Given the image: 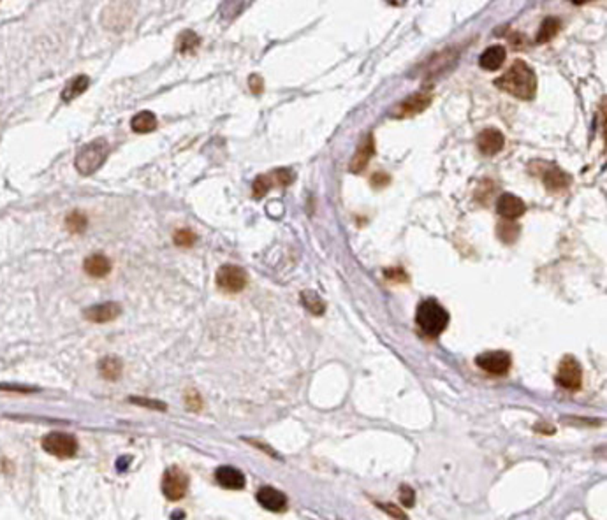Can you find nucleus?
Instances as JSON below:
<instances>
[{
  "label": "nucleus",
  "mask_w": 607,
  "mask_h": 520,
  "mask_svg": "<svg viewBox=\"0 0 607 520\" xmlns=\"http://www.w3.org/2000/svg\"><path fill=\"white\" fill-rule=\"evenodd\" d=\"M498 90L506 92L519 101H532L537 94V76L532 67L523 60H516L509 67V71L504 72L493 83Z\"/></svg>",
  "instance_id": "nucleus-1"
},
{
  "label": "nucleus",
  "mask_w": 607,
  "mask_h": 520,
  "mask_svg": "<svg viewBox=\"0 0 607 520\" xmlns=\"http://www.w3.org/2000/svg\"><path fill=\"white\" fill-rule=\"evenodd\" d=\"M415 324L426 337H439L449 325L447 309L435 299H426L417 306L415 311Z\"/></svg>",
  "instance_id": "nucleus-2"
},
{
  "label": "nucleus",
  "mask_w": 607,
  "mask_h": 520,
  "mask_svg": "<svg viewBox=\"0 0 607 520\" xmlns=\"http://www.w3.org/2000/svg\"><path fill=\"white\" fill-rule=\"evenodd\" d=\"M108 155H110L108 143L104 139H95V141L88 143V145H85L79 149L78 155H76L74 165L79 174L90 176L104 165V162L108 160Z\"/></svg>",
  "instance_id": "nucleus-3"
},
{
  "label": "nucleus",
  "mask_w": 607,
  "mask_h": 520,
  "mask_svg": "<svg viewBox=\"0 0 607 520\" xmlns=\"http://www.w3.org/2000/svg\"><path fill=\"white\" fill-rule=\"evenodd\" d=\"M43 448L48 454L59 459H71L78 452V441L72 435L67 433H50L43 438Z\"/></svg>",
  "instance_id": "nucleus-4"
},
{
  "label": "nucleus",
  "mask_w": 607,
  "mask_h": 520,
  "mask_svg": "<svg viewBox=\"0 0 607 520\" xmlns=\"http://www.w3.org/2000/svg\"><path fill=\"white\" fill-rule=\"evenodd\" d=\"M248 276L245 269L235 264H226L217 271V287L228 293H238L247 287Z\"/></svg>",
  "instance_id": "nucleus-5"
},
{
  "label": "nucleus",
  "mask_w": 607,
  "mask_h": 520,
  "mask_svg": "<svg viewBox=\"0 0 607 520\" xmlns=\"http://www.w3.org/2000/svg\"><path fill=\"white\" fill-rule=\"evenodd\" d=\"M188 490V477L183 470L172 466L162 477V492L169 501H180Z\"/></svg>",
  "instance_id": "nucleus-6"
},
{
  "label": "nucleus",
  "mask_w": 607,
  "mask_h": 520,
  "mask_svg": "<svg viewBox=\"0 0 607 520\" xmlns=\"http://www.w3.org/2000/svg\"><path fill=\"white\" fill-rule=\"evenodd\" d=\"M581 379H583L581 364L572 355H565L560 362V368H558L557 384L565 391L574 392L581 388Z\"/></svg>",
  "instance_id": "nucleus-7"
},
{
  "label": "nucleus",
  "mask_w": 607,
  "mask_h": 520,
  "mask_svg": "<svg viewBox=\"0 0 607 520\" xmlns=\"http://www.w3.org/2000/svg\"><path fill=\"white\" fill-rule=\"evenodd\" d=\"M475 364L481 369H484L486 373H490V375L504 376L509 373L510 366H513V359L504 350H495V352H484L475 357Z\"/></svg>",
  "instance_id": "nucleus-8"
},
{
  "label": "nucleus",
  "mask_w": 607,
  "mask_h": 520,
  "mask_svg": "<svg viewBox=\"0 0 607 520\" xmlns=\"http://www.w3.org/2000/svg\"><path fill=\"white\" fill-rule=\"evenodd\" d=\"M431 94L426 92H415V94L408 95L404 101L391 111L392 118H398V120H404V118H412L415 114L423 113L430 107L431 104Z\"/></svg>",
  "instance_id": "nucleus-9"
},
{
  "label": "nucleus",
  "mask_w": 607,
  "mask_h": 520,
  "mask_svg": "<svg viewBox=\"0 0 607 520\" xmlns=\"http://www.w3.org/2000/svg\"><path fill=\"white\" fill-rule=\"evenodd\" d=\"M506 146V137L498 129H484L477 136V148L486 157H495Z\"/></svg>",
  "instance_id": "nucleus-10"
},
{
  "label": "nucleus",
  "mask_w": 607,
  "mask_h": 520,
  "mask_svg": "<svg viewBox=\"0 0 607 520\" xmlns=\"http://www.w3.org/2000/svg\"><path fill=\"white\" fill-rule=\"evenodd\" d=\"M121 306L118 302H101V304L90 306L83 311V317L88 322H94V324H108V322L115 320V318L120 317Z\"/></svg>",
  "instance_id": "nucleus-11"
},
{
  "label": "nucleus",
  "mask_w": 607,
  "mask_h": 520,
  "mask_svg": "<svg viewBox=\"0 0 607 520\" xmlns=\"http://www.w3.org/2000/svg\"><path fill=\"white\" fill-rule=\"evenodd\" d=\"M373 155H375V139H373L372 134H368V136H364L363 139H361L359 146H357L356 153H354L352 160H350L349 171L357 174V172H361L363 169H366V165L370 164Z\"/></svg>",
  "instance_id": "nucleus-12"
},
{
  "label": "nucleus",
  "mask_w": 607,
  "mask_h": 520,
  "mask_svg": "<svg viewBox=\"0 0 607 520\" xmlns=\"http://www.w3.org/2000/svg\"><path fill=\"white\" fill-rule=\"evenodd\" d=\"M497 211L501 218L516 220L526 213V204L514 194H501L497 200Z\"/></svg>",
  "instance_id": "nucleus-13"
},
{
  "label": "nucleus",
  "mask_w": 607,
  "mask_h": 520,
  "mask_svg": "<svg viewBox=\"0 0 607 520\" xmlns=\"http://www.w3.org/2000/svg\"><path fill=\"white\" fill-rule=\"evenodd\" d=\"M257 503L263 508H266L268 512H283L287 508V496L283 492H280L279 489H275V487H261L257 490Z\"/></svg>",
  "instance_id": "nucleus-14"
},
{
  "label": "nucleus",
  "mask_w": 607,
  "mask_h": 520,
  "mask_svg": "<svg viewBox=\"0 0 607 520\" xmlns=\"http://www.w3.org/2000/svg\"><path fill=\"white\" fill-rule=\"evenodd\" d=\"M215 480L220 487L229 490H241L245 487V475L231 466H220L215 471Z\"/></svg>",
  "instance_id": "nucleus-15"
},
{
  "label": "nucleus",
  "mask_w": 607,
  "mask_h": 520,
  "mask_svg": "<svg viewBox=\"0 0 607 520\" xmlns=\"http://www.w3.org/2000/svg\"><path fill=\"white\" fill-rule=\"evenodd\" d=\"M83 269L88 276L92 278H104L108 276L111 271V260L106 257V255L102 253H94L90 257L85 258V262H83Z\"/></svg>",
  "instance_id": "nucleus-16"
},
{
  "label": "nucleus",
  "mask_w": 607,
  "mask_h": 520,
  "mask_svg": "<svg viewBox=\"0 0 607 520\" xmlns=\"http://www.w3.org/2000/svg\"><path fill=\"white\" fill-rule=\"evenodd\" d=\"M542 181H544L546 188L553 190V192H558V190H564L570 185V176H568L567 172L561 171L560 167H546L544 172H542Z\"/></svg>",
  "instance_id": "nucleus-17"
},
{
  "label": "nucleus",
  "mask_w": 607,
  "mask_h": 520,
  "mask_svg": "<svg viewBox=\"0 0 607 520\" xmlns=\"http://www.w3.org/2000/svg\"><path fill=\"white\" fill-rule=\"evenodd\" d=\"M506 48L504 46H491L479 56V65L484 71H498L504 62H506Z\"/></svg>",
  "instance_id": "nucleus-18"
},
{
  "label": "nucleus",
  "mask_w": 607,
  "mask_h": 520,
  "mask_svg": "<svg viewBox=\"0 0 607 520\" xmlns=\"http://www.w3.org/2000/svg\"><path fill=\"white\" fill-rule=\"evenodd\" d=\"M97 368L102 378L110 379V382H117L121 376V373H123V362L117 355H106L99 360Z\"/></svg>",
  "instance_id": "nucleus-19"
},
{
  "label": "nucleus",
  "mask_w": 607,
  "mask_h": 520,
  "mask_svg": "<svg viewBox=\"0 0 607 520\" xmlns=\"http://www.w3.org/2000/svg\"><path fill=\"white\" fill-rule=\"evenodd\" d=\"M88 85H90L88 76H83V74L74 76L71 81H67L66 88L62 90V95H60V97H62L63 102L74 101V98H78L79 95L85 94V92L88 90Z\"/></svg>",
  "instance_id": "nucleus-20"
},
{
  "label": "nucleus",
  "mask_w": 607,
  "mask_h": 520,
  "mask_svg": "<svg viewBox=\"0 0 607 520\" xmlns=\"http://www.w3.org/2000/svg\"><path fill=\"white\" fill-rule=\"evenodd\" d=\"M130 127L136 134H148L157 129V116L152 111H141L130 120Z\"/></svg>",
  "instance_id": "nucleus-21"
},
{
  "label": "nucleus",
  "mask_w": 607,
  "mask_h": 520,
  "mask_svg": "<svg viewBox=\"0 0 607 520\" xmlns=\"http://www.w3.org/2000/svg\"><path fill=\"white\" fill-rule=\"evenodd\" d=\"M301 304L305 306V309H308L310 313L317 315V317L324 315V311H326L324 301H322L321 295H319L317 292H314V290H303Z\"/></svg>",
  "instance_id": "nucleus-22"
},
{
  "label": "nucleus",
  "mask_w": 607,
  "mask_h": 520,
  "mask_svg": "<svg viewBox=\"0 0 607 520\" xmlns=\"http://www.w3.org/2000/svg\"><path fill=\"white\" fill-rule=\"evenodd\" d=\"M560 27H561V23L558 18H553V16L546 18V20L542 21L541 28H539V34H537V39H535L537 44L549 43V41H551L553 37L557 36L558 32H560Z\"/></svg>",
  "instance_id": "nucleus-23"
},
{
  "label": "nucleus",
  "mask_w": 607,
  "mask_h": 520,
  "mask_svg": "<svg viewBox=\"0 0 607 520\" xmlns=\"http://www.w3.org/2000/svg\"><path fill=\"white\" fill-rule=\"evenodd\" d=\"M519 232H521V229H519V225H517L514 220L504 218V222L498 223V227H497L498 238H500L504 242H509V245L519 238Z\"/></svg>",
  "instance_id": "nucleus-24"
},
{
  "label": "nucleus",
  "mask_w": 607,
  "mask_h": 520,
  "mask_svg": "<svg viewBox=\"0 0 607 520\" xmlns=\"http://www.w3.org/2000/svg\"><path fill=\"white\" fill-rule=\"evenodd\" d=\"M86 225H88V220H86V216L83 213L72 211L67 215L66 227L72 234H83L86 231Z\"/></svg>",
  "instance_id": "nucleus-25"
},
{
  "label": "nucleus",
  "mask_w": 607,
  "mask_h": 520,
  "mask_svg": "<svg viewBox=\"0 0 607 520\" xmlns=\"http://www.w3.org/2000/svg\"><path fill=\"white\" fill-rule=\"evenodd\" d=\"M273 181H275L273 174H270V176L264 174V176L255 178L254 185H252V192H254L255 199H263V197L270 192L271 187H273Z\"/></svg>",
  "instance_id": "nucleus-26"
},
{
  "label": "nucleus",
  "mask_w": 607,
  "mask_h": 520,
  "mask_svg": "<svg viewBox=\"0 0 607 520\" xmlns=\"http://www.w3.org/2000/svg\"><path fill=\"white\" fill-rule=\"evenodd\" d=\"M199 46V37L190 30H185L178 39V51L180 53H192Z\"/></svg>",
  "instance_id": "nucleus-27"
},
{
  "label": "nucleus",
  "mask_w": 607,
  "mask_h": 520,
  "mask_svg": "<svg viewBox=\"0 0 607 520\" xmlns=\"http://www.w3.org/2000/svg\"><path fill=\"white\" fill-rule=\"evenodd\" d=\"M175 245H177V247H180V248H190L194 245V242H196V234H194V232H190V231H187V229H181V231H178L177 234H175Z\"/></svg>",
  "instance_id": "nucleus-28"
},
{
  "label": "nucleus",
  "mask_w": 607,
  "mask_h": 520,
  "mask_svg": "<svg viewBox=\"0 0 607 520\" xmlns=\"http://www.w3.org/2000/svg\"><path fill=\"white\" fill-rule=\"evenodd\" d=\"M400 501L405 508H412V506L415 505L414 489H412V487H408V485H401L400 487Z\"/></svg>",
  "instance_id": "nucleus-29"
},
{
  "label": "nucleus",
  "mask_w": 607,
  "mask_h": 520,
  "mask_svg": "<svg viewBox=\"0 0 607 520\" xmlns=\"http://www.w3.org/2000/svg\"><path fill=\"white\" fill-rule=\"evenodd\" d=\"M384 276L389 280V282H396V283L408 282L407 273H405L401 267H391V269H386Z\"/></svg>",
  "instance_id": "nucleus-30"
},
{
  "label": "nucleus",
  "mask_w": 607,
  "mask_h": 520,
  "mask_svg": "<svg viewBox=\"0 0 607 520\" xmlns=\"http://www.w3.org/2000/svg\"><path fill=\"white\" fill-rule=\"evenodd\" d=\"M129 401L134 404H139V406L152 408V410H159V411H166V404L161 403V401L145 399V397H129Z\"/></svg>",
  "instance_id": "nucleus-31"
},
{
  "label": "nucleus",
  "mask_w": 607,
  "mask_h": 520,
  "mask_svg": "<svg viewBox=\"0 0 607 520\" xmlns=\"http://www.w3.org/2000/svg\"><path fill=\"white\" fill-rule=\"evenodd\" d=\"M273 180L279 185H282V187H287V185L292 183L294 174L289 171V169H277V171L273 172Z\"/></svg>",
  "instance_id": "nucleus-32"
},
{
  "label": "nucleus",
  "mask_w": 607,
  "mask_h": 520,
  "mask_svg": "<svg viewBox=\"0 0 607 520\" xmlns=\"http://www.w3.org/2000/svg\"><path fill=\"white\" fill-rule=\"evenodd\" d=\"M185 403H187L188 410L197 411V410H201V406H203V401H201V397L197 392H187V395H185Z\"/></svg>",
  "instance_id": "nucleus-33"
},
{
  "label": "nucleus",
  "mask_w": 607,
  "mask_h": 520,
  "mask_svg": "<svg viewBox=\"0 0 607 520\" xmlns=\"http://www.w3.org/2000/svg\"><path fill=\"white\" fill-rule=\"evenodd\" d=\"M377 506H379L380 510H384V512H388L389 515L395 517V519H407V515H405V513L401 512V510L396 508V506L386 505V503H379V505H377Z\"/></svg>",
  "instance_id": "nucleus-34"
},
{
  "label": "nucleus",
  "mask_w": 607,
  "mask_h": 520,
  "mask_svg": "<svg viewBox=\"0 0 607 520\" xmlns=\"http://www.w3.org/2000/svg\"><path fill=\"white\" fill-rule=\"evenodd\" d=\"M250 90L254 94H261L263 92V79L259 76H250Z\"/></svg>",
  "instance_id": "nucleus-35"
},
{
  "label": "nucleus",
  "mask_w": 607,
  "mask_h": 520,
  "mask_svg": "<svg viewBox=\"0 0 607 520\" xmlns=\"http://www.w3.org/2000/svg\"><path fill=\"white\" fill-rule=\"evenodd\" d=\"M379 181H382V187H384L386 183H389V176H386V174H380V172H377L375 176L372 178L373 187H377V185H379Z\"/></svg>",
  "instance_id": "nucleus-36"
},
{
  "label": "nucleus",
  "mask_w": 607,
  "mask_h": 520,
  "mask_svg": "<svg viewBox=\"0 0 607 520\" xmlns=\"http://www.w3.org/2000/svg\"><path fill=\"white\" fill-rule=\"evenodd\" d=\"M0 388H6V391H21V392H30V391H34V388L14 387V385H0Z\"/></svg>",
  "instance_id": "nucleus-37"
},
{
  "label": "nucleus",
  "mask_w": 607,
  "mask_h": 520,
  "mask_svg": "<svg viewBox=\"0 0 607 520\" xmlns=\"http://www.w3.org/2000/svg\"><path fill=\"white\" fill-rule=\"evenodd\" d=\"M570 2L576 6H583V4H586V2H590V0H570Z\"/></svg>",
  "instance_id": "nucleus-38"
}]
</instances>
